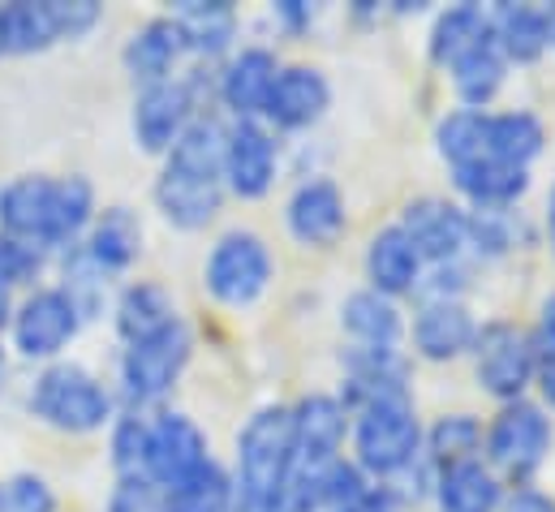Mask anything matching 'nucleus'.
Here are the masks:
<instances>
[{"instance_id": "30", "label": "nucleus", "mask_w": 555, "mask_h": 512, "mask_svg": "<svg viewBox=\"0 0 555 512\" xmlns=\"http://www.w3.org/2000/svg\"><path fill=\"white\" fill-rule=\"evenodd\" d=\"M482 435H487V422L478 413L443 409L422 426V457L430 470L474 461V457H482Z\"/></svg>"}, {"instance_id": "7", "label": "nucleus", "mask_w": 555, "mask_h": 512, "mask_svg": "<svg viewBox=\"0 0 555 512\" xmlns=\"http://www.w3.org/2000/svg\"><path fill=\"white\" fill-rule=\"evenodd\" d=\"M194 358V328L185 319H177L172 328L134 341V345H121V358H117V400L121 409H164V400L172 396V387L181 384L185 367Z\"/></svg>"}, {"instance_id": "26", "label": "nucleus", "mask_w": 555, "mask_h": 512, "mask_svg": "<svg viewBox=\"0 0 555 512\" xmlns=\"http://www.w3.org/2000/svg\"><path fill=\"white\" fill-rule=\"evenodd\" d=\"M487 26L508 61V69H530L552 52V17L547 4H521V0H500L487 4Z\"/></svg>"}, {"instance_id": "38", "label": "nucleus", "mask_w": 555, "mask_h": 512, "mask_svg": "<svg viewBox=\"0 0 555 512\" xmlns=\"http://www.w3.org/2000/svg\"><path fill=\"white\" fill-rule=\"evenodd\" d=\"M371 487H375V483H371L349 457H340V461H332V465H323V470L314 474V491H319V509L323 512H345L349 504H358Z\"/></svg>"}, {"instance_id": "39", "label": "nucleus", "mask_w": 555, "mask_h": 512, "mask_svg": "<svg viewBox=\"0 0 555 512\" xmlns=\"http://www.w3.org/2000/svg\"><path fill=\"white\" fill-rule=\"evenodd\" d=\"M0 512H61V500L43 474L22 470L0 478Z\"/></svg>"}, {"instance_id": "19", "label": "nucleus", "mask_w": 555, "mask_h": 512, "mask_svg": "<svg viewBox=\"0 0 555 512\" xmlns=\"http://www.w3.org/2000/svg\"><path fill=\"white\" fill-rule=\"evenodd\" d=\"M332 108V82L319 65L310 61H284L276 74V87L268 95V108H263V126L284 133H306L314 129Z\"/></svg>"}, {"instance_id": "51", "label": "nucleus", "mask_w": 555, "mask_h": 512, "mask_svg": "<svg viewBox=\"0 0 555 512\" xmlns=\"http://www.w3.org/2000/svg\"><path fill=\"white\" fill-rule=\"evenodd\" d=\"M4 375H9V345L0 341V387H4Z\"/></svg>"}, {"instance_id": "41", "label": "nucleus", "mask_w": 555, "mask_h": 512, "mask_svg": "<svg viewBox=\"0 0 555 512\" xmlns=\"http://www.w3.org/2000/svg\"><path fill=\"white\" fill-rule=\"evenodd\" d=\"M104 512H168L164 509V487L151 483L146 474H130V478H117Z\"/></svg>"}, {"instance_id": "1", "label": "nucleus", "mask_w": 555, "mask_h": 512, "mask_svg": "<svg viewBox=\"0 0 555 512\" xmlns=\"http://www.w3.org/2000/svg\"><path fill=\"white\" fill-rule=\"evenodd\" d=\"M95 212L100 194L87 172H17L0 185V233L43 255H65L82 246Z\"/></svg>"}, {"instance_id": "47", "label": "nucleus", "mask_w": 555, "mask_h": 512, "mask_svg": "<svg viewBox=\"0 0 555 512\" xmlns=\"http://www.w3.org/2000/svg\"><path fill=\"white\" fill-rule=\"evenodd\" d=\"M530 336L539 349H555V289L543 293L539 310H534V323H530Z\"/></svg>"}, {"instance_id": "4", "label": "nucleus", "mask_w": 555, "mask_h": 512, "mask_svg": "<svg viewBox=\"0 0 555 512\" xmlns=\"http://www.w3.org/2000/svg\"><path fill=\"white\" fill-rule=\"evenodd\" d=\"M233 483H237V512H255L288 474L297 470V448H293V413L288 400L259 405L233 439Z\"/></svg>"}, {"instance_id": "32", "label": "nucleus", "mask_w": 555, "mask_h": 512, "mask_svg": "<svg viewBox=\"0 0 555 512\" xmlns=\"http://www.w3.org/2000/svg\"><path fill=\"white\" fill-rule=\"evenodd\" d=\"M164 509L168 512H237V483L233 470L211 457L185 478L164 487Z\"/></svg>"}, {"instance_id": "22", "label": "nucleus", "mask_w": 555, "mask_h": 512, "mask_svg": "<svg viewBox=\"0 0 555 512\" xmlns=\"http://www.w3.org/2000/svg\"><path fill=\"white\" fill-rule=\"evenodd\" d=\"M452 199L469 212H508V207H521L530 185H534V168H521V164H508V159H495V155H482L465 168H452Z\"/></svg>"}, {"instance_id": "44", "label": "nucleus", "mask_w": 555, "mask_h": 512, "mask_svg": "<svg viewBox=\"0 0 555 512\" xmlns=\"http://www.w3.org/2000/svg\"><path fill=\"white\" fill-rule=\"evenodd\" d=\"M314 17H319V9L306 4V0H276V4H272V22H276V30H284L288 39L306 35V30L314 26Z\"/></svg>"}, {"instance_id": "35", "label": "nucleus", "mask_w": 555, "mask_h": 512, "mask_svg": "<svg viewBox=\"0 0 555 512\" xmlns=\"http://www.w3.org/2000/svg\"><path fill=\"white\" fill-rule=\"evenodd\" d=\"M534 242V229L521 207L508 212H469V255L482 263L508 258Z\"/></svg>"}, {"instance_id": "45", "label": "nucleus", "mask_w": 555, "mask_h": 512, "mask_svg": "<svg viewBox=\"0 0 555 512\" xmlns=\"http://www.w3.org/2000/svg\"><path fill=\"white\" fill-rule=\"evenodd\" d=\"M500 512H555V500L534 483V487H508V500Z\"/></svg>"}, {"instance_id": "5", "label": "nucleus", "mask_w": 555, "mask_h": 512, "mask_svg": "<svg viewBox=\"0 0 555 512\" xmlns=\"http://www.w3.org/2000/svg\"><path fill=\"white\" fill-rule=\"evenodd\" d=\"M555 452V418L534 400H508L495 405L482 435V461L508 483V487H534L543 465Z\"/></svg>"}, {"instance_id": "17", "label": "nucleus", "mask_w": 555, "mask_h": 512, "mask_svg": "<svg viewBox=\"0 0 555 512\" xmlns=\"http://www.w3.org/2000/svg\"><path fill=\"white\" fill-rule=\"evenodd\" d=\"M211 457H216L211 435L198 426V418H190L185 409H168V405L146 413V470L142 474L151 483L168 487Z\"/></svg>"}, {"instance_id": "3", "label": "nucleus", "mask_w": 555, "mask_h": 512, "mask_svg": "<svg viewBox=\"0 0 555 512\" xmlns=\"http://www.w3.org/2000/svg\"><path fill=\"white\" fill-rule=\"evenodd\" d=\"M422 418H417L414 396L397 400H375L358 413H349V461L371 478V483H401L414 474L422 457Z\"/></svg>"}, {"instance_id": "31", "label": "nucleus", "mask_w": 555, "mask_h": 512, "mask_svg": "<svg viewBox=\"0 0 555 512\" xmlns=\"http://www.w3.org/2000/svg\"><path fill=\"white\" fill-rule=\"evenodd\" d=\"M552 133L547 121L530 108H491L487 113V155L495 159H508V164H521V168H534V159L547 151Z\"/></svg>"}, {"instance_id": "40", "label": "nucleus", "mask_w": 555, "mask_h": 512, "mask_svg": "<svg viewBox=\"0 0 555 512\" xmlns=\"http://www.w3.org/2000/svg\"><path fill=\"white\" fill-rule=\"evenodd\" d=\"M48 258L43 251H35V246H26V242H13V238H4L0 233V289H35L39 280H43V271H48Z\"/></svg>"}, {"instance_id": "25", "label": "nucleus", "mask_w": 555, "mask_h": 512, "mask_svg": "<svg viewBox=\"0 0 555 512\" xmlns=\"http://www.w3.org/2000/svg\"><path fill=\"white\" fill-rule=\"evenodd\" d=\"M185 35L190 61L198 65H220L224 56L237 52L242 39V13L233 0H177L168 9Z\"/></svg>"}, {"instance_id": "37", "label": "nucleus", "mask_w": 555, "mask_h": 512, "mask_svg": "<svg viewBox=\"0 0 555 512\" xmlns=\"http://www.w3.org/2000/svg\"><path fill=\"white\" fill-rule=\"evenodd\" d=\"M104 435H108V465L117 478H130V474L146 470V413L121 409Z\"/></svg>"}, {"instance_id": "9", "label": "nucleus", "mask_w": 555, "mask_h": 512, "mask_svg": "<svg viewBox=\"0 0 555 512\" xmlns=\"http://www.w3.org/2000/svg\"><path fill=\"white\" fill-rule=\"evenodd\" d=\"M87 319L82 310L61 293V284H35L17 297L13 306V319H9V349L22 358V362H35V367H48V362H61L74 341L82 336Z\"/></svg>"}, {"instance_id": "33", "label": "nucleus", "mask_w": 555, "mask_h": 512, "mask_svg": "<svg viewBox=\"0 0 555 512\" xmlns=\"http://www.w3.org/2000/svg\"><path fill=\"white\" fill-rule=\"evenodd\" d=\"M487 35V4L461 0L448 9H435L430 30H426V61L435 69H448L456 56H465L478 39Z\"/></svg>"}, {"instance_id": "12", "label": "nucleus", "mask_w": 555, "mask_h": 512, "mask_svg": "<svg viewBox=\"0 0 555 512\" xmlns=\"http://www.w3.org/2000/svg\"><path fill=\"white\" fill-rule=\"evenodd\" d=\"M284 168V138L263 121L224 126V190L242 203H263Z\"/></svg>"}, {"instance_id": "8", "label": "nucleus", "mask_w": 555, "mask_h": 512, "mask_svg": "<svg viewBox=\"0 0 555 512\" xmlns=\"http://www.w3.org/2000/svg\"><path fill=\"white\" fill-rule=\"evenodd\" d=\"M474 387L491 396L495 405L534 396V371H539V345L526 323L517 319H482L474 349H469Z\"/></svg>"}, {"instance_id": "42", "label": "nucleus", "mask_w": 555, "mask_h": 512, "mask_svg": "<svg viewBox=\"0 0 555 512\" xmlns=\"http://www.w3.org/2000/svg\"><path fill=\"white\" fill-rule=\"evenodd\" d=\"M52 22H56L61 43H78L104 22V4L100 0H52Z\"/></svg>"}, {"instance_id": "52", "label": "nucleus", "mask_w": 555, "mask_h": 512, "mask_svg": "<svg viewBox=\"0 0 555 512\" xmlns=\"http://www.w3.org/2000/svg\"><path fill=\"white\" fill-rule=\"evenodd\" d=\"M547 17H552V52H555V4H547Z\"/></svg>"}, {"instance_id": "46", "label": "nucleus", "mask_w": 555, "mask_h": 512, "mask_svg": "<svg viewBox=\"0 0 555 512\" xmlns=\"http://www.w3.org/2000/svg\"><path fill=\"white\" fill-rule=\"evenodd\" d=\"M534 400L555 418V349H539V371H534Z\"/></svg>"}, {"instance_id": "11", "label": "nucleus", "mask_w": 555, "mask_h": 512, "mask_svg": "<svg viewBox=\"0 0 555 512\" xmlns=\"http://www.w3.org/2000/svg\"><path fill=\"white\" fill-rule=\"evenodd\" d=\"M151 203H155V212L168 229L203 233L220 220V212L229 203V190H224V177H216V172H198V168L159 159V172L151 181Z\"/></svg>"}, {"instance_id": "6", "label": "nucleus", "mask_w": 555, "mask_h": 512, "mask_svg": "<svg viewBox=\"0 0 555 512\" xmlns=\"http://www.w3.org/2000/svg\"><path fill=\"white\" fill-rule=\"evenodd\" d=\"M203 293L224 310H250L268 297L276 280V255L268 238L250 225H233L211 238L203 267H198Z\"/></svg>"}, {"instance_id": "48", "label": "nucleus", "mask_w": 555, "mask_h": 512, "mask_svg": "<svg viewBox=\"0 0 555 512\" xmlns=\"http://www.w3.org/2000/svg\"><path fill=\"white\" fill-rule=\"evenodd\" d=\"M345 512H405V500L397 496V487H384V483H375L358 504H349Z\"/></svg>"}, {"instance_id": "27", "label": "nucleus", "mask_w": 555, "mask_h": 512, "mask_svg": "<svg viewBox=\"0 0 555 512\" xmlns=\"http://www.w3.org/2000/svg\"><path fill=\"white\" fill-rule=\"evenodd\" d=\"M508 500V483L482 461H461L443 465L430 478V504L435 512H500Z\"/></svg>"}, {"instance_id": "2", "label": "nucleus", "mask_w": 555, "mask_h": 512, "mask_svg": "<svg viewBox=\"0 0 555 512\" xmlns=\"http://www.w3.org/2000/svg\"><path fill=\"white\" fill-rule=\"evenodd\" d=\"M26 409L48 431L82 439V435L108 431L113 418L121 413V400H117V387L104 384L87 362L61 358L35 371V380L26 387Z\"/></svg>"}, {"instance_id": "28", "label": "nucleus", "mask_w": 555, "mask_h": 512, "mask_svg": "<svg viewBox=\"0 0 555 512\" xmlns=\"http://www.w3.org/2000/svg\"><path fill=\"white\" fill-rule=\"evenodd\" d=\"M108 315H113V332L121 336V345L146 341V336L172 328L177 319H185L181 306H177V297H172V289L159 284V280H126L117 289Z\"/></svg>"}, {"instance_id": "29", "label": "nucleus", "mask_w": 555, "mask_h": 512, "mask_svg": "<svg viewBox=\"0 0 555 512\" xmlns=\"http://www.w3.org/2000/svg\"><path fill=\"white\" fill-rule=\"evenodd\" d=\"M508 74H513V69H508V61H504L500 48H495L491 26H487V35H482L465 56H456V61L443 69V78H448V87H452V95H456V108H478V113H491V104L500 100Z\"/></svg>"}, {"instance_id": "10", "label": "nucleus", "mask_w": 555, "mask_h": 512, "mask_svg": "<svg viewBox=\"0 0 555 512\" xmlns=\"http://www.w3.org/2000/svg\"><path fill=\"white\" fill-rule=\"evenodd\" d=\"M203 74L207 65L181 74V78H168V82H155V87H139L134 91V108H130V133H134V146L142 155H168L172 142L185 133V126L207 113L203 108Z\"/></svg>"}, {"instance_id": "14", "label": "nucleus", "mask_w": 555, "mask_h": 512, "mask_svg": "<svg viewBox=\"0 0 555 512\" xmlns=\"http://www.w3.org/2000/svg\"><path fill=\"white\" fill-rule=\"evenodd\" d=\"M280 65V52L268 43H237V52L216 65L211 100L224 113V121H263Z\"/></svg>"}, {"instance_id": "50", "label": "nucleus", "mask_w": 555, "mask_h": 512, "mask_svg": "<svg viewBox=\"0 0 555 512\" xmlns=\"http://www.w3.org/2000/svg\"><path fill=\"white\" fill-rule=\"evenodd\" d=\"M543 233H547V246H552L555 255V181L552 190H547V203H543Z\"/></svg>"}, {"instance_id": "16", "label": "nucleus", "mask_w": 555, "mask_h": 512, "mask_svg": "<svg viewBox=\"0 0 555 512\" xmlns=\"http://www.w3.org/2000/svg\"><path fill=\"white\" fill-rule=\"evenodd\" d=\"M397 225L426 267H448L469 255V207L452 194H417L401 207Z\"/></svg>"}, {"instance_id": "18", "label": "nucleus", "mask_w": 555, "mask_h": 512, "mask_svg": "<svg viewBox=\"0 0 555 512\" xmlns=\"http://www.w3.org/2000/svg\"><path fill=\"white\" fill-rule=\"evenodd\" d=\"M288 413H293L297 470L319 474L323 465L349 457V409L340 405L336 392H306L288 400Z\"/></svg>"}, {"instance_id": "34", "label": "nucleus", "mask_w": 555, "mask_h": 512, "mask_svg": "<svg viewBox=\"0 0 555 512\" xmlns=\"http://www.w3.org/2000/svg\"><path fill=\"white\" fill-rule=\"evenodd\" d=\"M52 0H9L0 4V56H39L56 48Z\"/></svg>"}, {"instance_id": "24", "label": "nucleus", "mask_w": 555, "mask_h": 512, "mask_svg": "<svg viewBox=\"0 0 555 512\" xmlns=\"http://www.w3.org/2000/svg\"><path fill=\"white\" fill-rule=\"evenodd\" d=\"M362 276H366V289H375L392 302H405L422 289L426 263L414 251V242L401 233V225L392 220L371 233V242L362 251Z\"/></svg>"}, {"instance_id": "20", "label": "nucleus", "mask_w": 555, "mask_h": 512, "mask_svg": "<svg viewBox=\"0 0 555 512\" xmlns=\"http://www.w3.org/2000/svg\"><path fill=\"white\" fill-rule=\"evenodd\" d=\"M185 61H190V48H185V35H181L172 13L146 17L121 43V69L130 74L134 87H155V82L181 78Z\"/></svg>"}, {"instance_id": "23", "label": "nucleus", "mask_w": 555, "mask_h": 512, "mask_svg": "<svg viewBox=\"0 0 555 512\" xmlns=\"http://www.w3.org/2000/svg\"><path fill=\"white\" fill-rule=\"evenodd\" d=\"M336 323L345 332V345H366V349H405V328L410 315L401 302L358 284L340 297L336 306Z\"/></svg>"}, {"instance_id": "49", "label": "nucleus", "mask_w": 555, "mask_h": 512, "mask_svg": "<svg viewBox=\"0 0 555 512\" xmlns=\"http://www.w3.org/2000/svg\"><path fill=\"white\" fill-rule=\"evenodd\" d=\"M13 306H17V293H13V289H0V341L9 336V319H13Z\"/></svg>"}, {"instance_id": "21", "label": "nucleus", "mask_w": 555, "mask_h": 512, "mask_svg": "<svg viewBox=\"0 0 555 512\" xmlns=\"http://www.w3.org/2000/svg\"><path fill=\"white\" fill-rule=\"evenodd\" d=\"M82 255L91 258L108 280H121L146 255V220L130 203H104L82 238Z\"/></svg>"}, {"instance_id": "36", "label": "nucleus", "mask_w": 555, "mask_h": 512, "mask_svg": "<svg viewBox=\"0 0 555 512\" xmlns=\"http://www.w3.org/2000/svg\"><path fill=\"white\" fill-rule=\"evenodd\" d=\"M430 142H435V155L448 164V172L482 159L487 155V113H478V108H448L435 121Z\"/></svg>"}, {"instance_id": "43", "label": "nucleus", "mask_w": 555, "mask_h": 512, "mask_svg": "<svg viewBox=\"0 0 555 512\" xmlns=\"http://www.w3.org/2000/svg\"><path fill=\"white\" fill-rule=\"evenodd\" d=\"M255 512H323L319 509V491H314V474L293 470L288 483H280Z\"/></svg>"}, {"instance_id": "13", "label": "nucleus", "mask_w": 555, "mask_h": 512, "mask_svg": "<svg viewBox=\"0 0 555 512\" xmlns=\"http://www.w3.org/2000/svg\"><path fill=\"white\" fill-rule=\"evenodd\" d=\"M478 315L465 297H422L414 302L410 328H405V345L410 358L426 367H448V362H465L478 336Z\"/></svg>"}, {"instance_id": "15", "label": "nucleus", "mask_w": 555, "mask_h": 512, "mask_svg": "<svg viewBox=\"0 0 555 512\" xmlns=\"http://www.w3.org/2000/svg\"><path fill=\"white\" fill-rule=\"evenodd\" d=\"M284 229L301 251L340 246L345 233H349V199H345V190L323 172L301 177L284 199Z\"/></svg>"}]
</instances>
